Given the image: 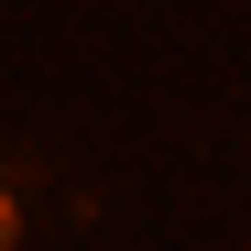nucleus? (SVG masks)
Returning a JSON list of instances; mask_svg holds the SVG:
<instances>
[{
	"mask_svg": "<svg viewBox=\"0 0 251 251\" xmlns=\"http://www.w3.org/2000/svg\"><path fill=\"white\" fill-rule=\"evenodd\" d=\"M22 240V197H11V175H0V251Z\"/></svg>",
	"mask_w": 251,
	"mask_h": 251,
	"instance_id": "nucleus-1",
	"label": "nucleus"
}]
</instances>
